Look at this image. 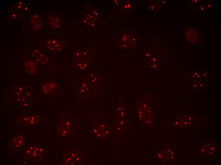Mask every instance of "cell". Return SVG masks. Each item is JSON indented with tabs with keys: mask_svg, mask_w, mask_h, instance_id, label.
Segmentation results:
<instances>
[{
	"mask_svg": "<svg viewBox=\"0 0 221 165\" xmlns=\"http://www.w3.org/2000/svg\"><path fill=\"white\" fill-rule=\"evenodd\" d=\"M34 56H35V58L38 61H39V63H42V64H45V57L44 55L42 54L41 52L38 51L37 52H35V54H34Z\"/></svg>",
	"mask_w": 221,
	"mask_h": 165,
	"instance_id": "4",
	"label": "cell"
},
{
	"mask_svg": "<svg viewBox=\"0 0 221 165\" xmlns=\"http://www.w3.org/2000/svg\"><path fill=\"white\" fill-rule=\"evenodd\" d=\"M49 23L54 28H58L59 27L60 25V23L59 20L56 18H53L51 20Z\"/></svg>",
	"mask_w": 221,
	"mask_h": 165,
	"instance_id": "5",
	"label": "cell"
},
{
	"mask_svg": "<svg viewBox=\"0 0 221 165\" xmlns=\"http://www.w3.org/2000/svg\"><path fill=\"white\" fill-rule=\"evenodd\" d=\"M22 134H19L17 137L12 138V141L14 143L15 146L21 148L24 146L25 144V138Z\"/></svg>",
	"mask_w": 221,
	"mask_h": 165,
	"instance_id": "2",
	"label": "cell"
},
{
	"mask_svg": "<svg viewBox=\"0 0 221 165\" xmlns=\"http://www.w3.org/2000/svg\"><path fill=\"white\" fill-rule=\"evenodd\" d=\"M25 68L29 73L33 74L36 71V66L35 63L32 61H29L25 64Z\"/></svg>",
	"mask_w": 221,
	"mask_h": 165,
	"instance_id": "3",
	"label": "cell"
},
{
	"mask_svg": "<svg viewBox=\"0 0 221 165\" xmlns=\"http://www.w3.org/2000/svg\"><path fill=\"white\" fill-rule=\"evenodd\" d=\"M31 25L32 28L34 30L38 31L41 28L42 24L39 15H35L32 17Z\"/></svg>",
	"mask_w": 221,
	"mask_h": 165,
	"instance_id": "1",
	"label": "cell"
}]
</instances>
